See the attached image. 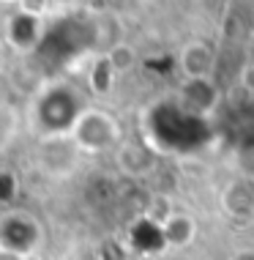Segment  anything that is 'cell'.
I'll list each match as a JSON object with an SVG mask.
<instances>
[{
    "mask_svg": "<svg viewBox=\"0 0 254 260\" xmlns=\"http://www.w3.org/2000/svg\"><path fill=\"white\" fill-rule=\"evenodd\" d=\"M151 126L161 145L178 151H192L205 143L208 137V129L200 121V115H192V112L172 107V104H161L151 115Z\"/></svg>",
    "mask_w": 254,
    "mask_h": 260,
    "instance_id": "obj_1",
    "label": "cell"
},
{
    "mask_svg": "<svg viewBox=\"0 0 254 260\" xmlns=\"http://www.w3.org/2000/svg\"><path fill=\"white\" fill-rule=\"evenodd\" d=\"M71 132H74V143L85 151H104V148L118 143L115 118H110L107 112H98V110L80 112V118L74 121Z\"/></svg>",
    "mask_w": 254,
    "mask_h": 260,
    "instance_id": "obj_2",
    "label": "cell"
},
{
    "mask_svg": "<svg viewBox=\"0 0 254 260\" xmlns=\"http://www.w3.org/2000/svg\"><path fill=\"white\" fill-rule=\"evenodd\" d=\"M93 41V25H85V22H60L58 27L47 33L39 44V52L47 55L52 60H63L66 55H74L80 52L82 47H88Z\"/></svg>",
    "mask_w": 254,
    "mask_h": 260,
    "instance_id": "obj_3",
    "label": "cell"
},
{
    "mask_svg": "<svg viewBox=\"0 0 254 260\" xmlns=\"http://www.w3.org/2000/svg\"><path fill=\"white\" fill-rule=\"evenodd\" d=\"M77 118H80V104H77V96L66 88H52L39 102V121L49 132L71 129Z\"/></svg>",
    "mask_w": 254,
    "mask_h": 260,
    "instance_id": "obj_4",
    "label": "cell"
},
{
    "mask_svg": "<svg viewBox=\"0 0 254 260\" xmlns=\"http://www.w3.org/2000/svg\"><path fill=\"white\" fill-rule=\"evenodd\" d=\"M39 241V228L30 216L25 214H6L0 219V249L25 255L36 247Z\"/></svg>",
    "mask_w": 254,
    "mask_h": 260,
    "instance_id": "obj_5",
    "label": "cell"
},
{
    "mask_svg": "<svg viewBox=\"0 0 254 260\" xmlns=\"http://www.w3.org/2000/svg\"><path fill=\"white\" fill-rule=\"evenodd\" d=\"M222 206L235 219H249V216H254V181L241 178V181L227 184V189L222 194Z\"/></svg>",
    "mask_w": 254,
    "mask_h": 260,
    "instance_id": "obj_6",
    "label": "cell"
},
{
    "mask_svg": "<svg viewBox=\"0 0 254 260\" xmlns=\"http://www.w3.org/2000/svg\"><path fill=\"white\" fill-rule=\"evenodd\" d=\"M180 66L189 80H208V74L216 66V58L205 41H192L180 55Z\"/></svg>",
    "mask_w": 254,
    "mask_h": 260,
    "instance_id": "obj_7",
    "label": "cell"
},
{
    "mask_svg": "<svg viewBox=\"0 0 254 260\" xmlns=\"http://www.w3.org/2000/svg\"><path fill=\"white\" fill-rule=\"evenodd\" d=\"M213 102H216V88L210 80H189L180 90V110L192 112V115L210 110Z\"/></svg>",
    "mask_w": 254,
    "mask_h": 260,
    "instance_id": "obj_8",
    "label": "cell"
},
{
    "mask_svg": "<svg viewBox=\"0 0 254 260\" xmlns=\"http://www.w3.org/2000/svg\"><path fill=\"white\" fill-rule=\"evenodd\" d=\"M131 244L142 252H159L164 247V236H161V224L153 219H142L131 228Z\"/></svg>",
    "mask_w": 254,
    "mask_h": 260,
    "instance_id": "obj_9",
    "label": "cell"
},
{
    "mask_svg": "<svg viewBox=\"0 0 254 260\" xmlns=\"http://www.w3.org/2000/svg\"><path fill=\"white\" fill-rule=\"evenodd\" d=\"M161 236H164V244L183 247V244H189L194 238V222L189 219L186 214H172L164 224H161Z\"/></svg>",
    "mask_w": 254,
    "mask_h": 260,
    "instance_id": "obj_10",
    "label": "cell"
},
{
    "mask_svg": "<svg viewBox=\"0 0 254 260\" xmlns=\"http://www.w3.org/2000/svg\"><path fill=\"white\" fill-rule=\"evenodd\" d=\"M151 161H153V156L145 145L131 143L118 151V165H121L123 173H145V170H151Z\"/></svg>",
    "mask_w": 254,
    "mask_h": 260,
    "instance_id": "obj_11",
    "label": "cell"
},
{
    "mask_svg": "<svg viewBox=\"0 0 254 260\" xmlns=\"http://www.w3.org/2000/svg\"><path fill=\"white\" fill-rule=\"evenodd\" d=\"M14 39L17 41H33L36 39V19H33V14H19L17 22H14Z\"/></svg>",
    "mask_w": 254,
    "mask_h": 260,
    "instance_id": "obj_12",
    "label": "cell"
},
{
    "mask_svg": "<svg viewBox=\"0 0 254 260\" xmlns=\"http://www.w3.org/2000/svg\"><path fill=\"white\" fill-rule=\"evenodd\" d=\"M238 167L249 181H254V140L251 143L238 145Z\"/></svg>",
    "mask_w": 254,
    "mask_h": 260,
    "instance_id": "obj_13",
    "label": "cell"
},
{
    "mask_svg": "<svg viewBox=\"0 0 254 260\" xmlns=\"http://www.w3.org/2000/svg\"><path fill=\"white\" fill-rule=\"evenodd\" d=\"M131 58H134L131 50H126L123 44H118V47H112V50H110V63H112L115 69H126V66H131Z\"/></svg>",
    "mask_w": 254,
    "mask_h": 260,
    "instance_id": "obj_14",
    "label": "cell"
},
{
    "mask_svg": "<svg viewBox=\"0 0 254 260\" xmlns=\"http://www.w3.org/2000/svg\"><path fill=\"white\" fill-rule=\"evenodd\" d=\"M17 194V181L9 173H0V203H9Z\"/></svg>",
    "mask_w": 254,
    "mask_h": 260,
    "instance_id": "obj_15",
    "label": "cell"
},
{
    "mask_svg": "<svg viewBox=\"0 0 254 260\" xmlns=\"http://www.w3.org/2000/svg\"><path fill=\"white\" fill-rule=\"evenodd\" d=\"M243 85L254 90V66H249V69L243 72Z\"/></svg>",
    "mask_w": 254,
    "mask_h": 260,
    "instance_id": "obj_16",
    "label": "cell"
},
{
    "mask_svg": "<svg viewBox=\"0 0 254 260\" xmlns=\"http://www.w3.org/2000/svg\"><path fill=\"white\" fill-rule=\"evenodd\" d=\"M0 260H22V255H14V252L0 249Z\"/></svg>",
    "mask_w": 254,
    "mask_h": 260,
    "instance_id": "obj_17",
    "label": "cell"
},
{
    "mask_svg": "<svg viewBox=\"0 0 254 260\" xmlns=\"http://www.w3.org/2000/svg\"><path fill=\"white\" fill-rule=\"evenodd\" d=\"M232 260H254V252H249V249H246V252H238Z\"/></svg>",
    "mask_w": 254,
    "mask_h": 260,
    "instance_id": "obj_18",
    "label": "cell"
}]
</instances>
